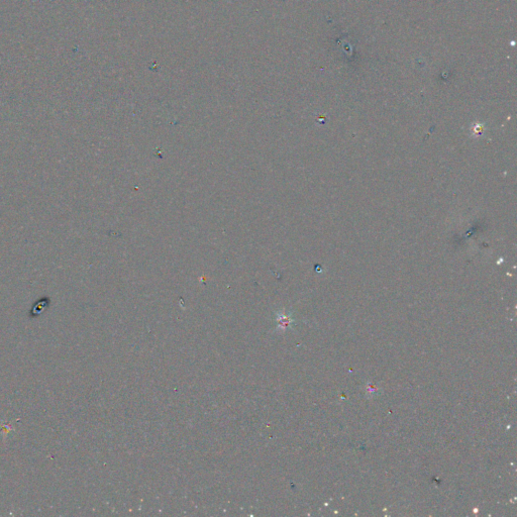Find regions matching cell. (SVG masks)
Masks as SVG:
<instances>
[{"label": "cell", "instance_id": "1", "mask_svg": "<svg viewBox=\"0 0 517 517\" xmlns=\"http://www.w3.org/2000/svg\"><path fill=\"white\" fill-rule=\"evenodd\" d=\"M47 305H48V304H47V302H44L42 300H41V301H39V302H37V305L34 307V312H35L36 314H39V313H41V312H42V310L47 308Z\"/></svg>", "mask_w": 517, "mask_h": 517}]
</instances>
